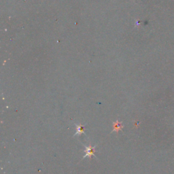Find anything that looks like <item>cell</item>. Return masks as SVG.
I'll list each match as a JSON object with an SVG mask.
<instances>
[{"label":"cell","instance_id":"obj_1","mask_svg":"<svg viewBox=\"0 0 174 174\" xmlns=\"http://www.w3.org/2000/svg\"><path fill=\"white\" fill-rule=\"evenodd\" d=\"M83 145L85 148V155L83 156L82 159H84V158H85L87 157L89 158L90 159H91L93 156L96 157V156L94 155V152H95V148L97 147V145L94 146H91V145H89V146H87L85 145V144H83Z\"/></svg>","mask_w":174,"mask_h":174},{"label":"cell","instance_id":"obj_2","mask_svg":"<svg viewBox=\"0 0 174 174\" xmlns=\"http://www.w3.org/2000/svg\"><path fill=\"white\" fill-rule=\"evenodd\" d=\"M75 125L76 126V134H74V137H76V136H79V135H81L82 134H85V127L86 126V124H76V123H74Z\"/></svg>","mask_w":174,"mask_h":174},{"label":"cell","instance_id":"obj_3","mask_svg":"<svg viewBox=\"0 0 174 174\" xmlns=\"http://www.w3.org/2000/svg\"><path fill=\"white\" fill-rule=\"evenodd\" d=\"M122 128H123V124H122V122H120L119 121L117 120L116 121L113 122V131L112 133H119Z\"/></svg>","mask_w":174,"mask_h":174}]
</instances>
